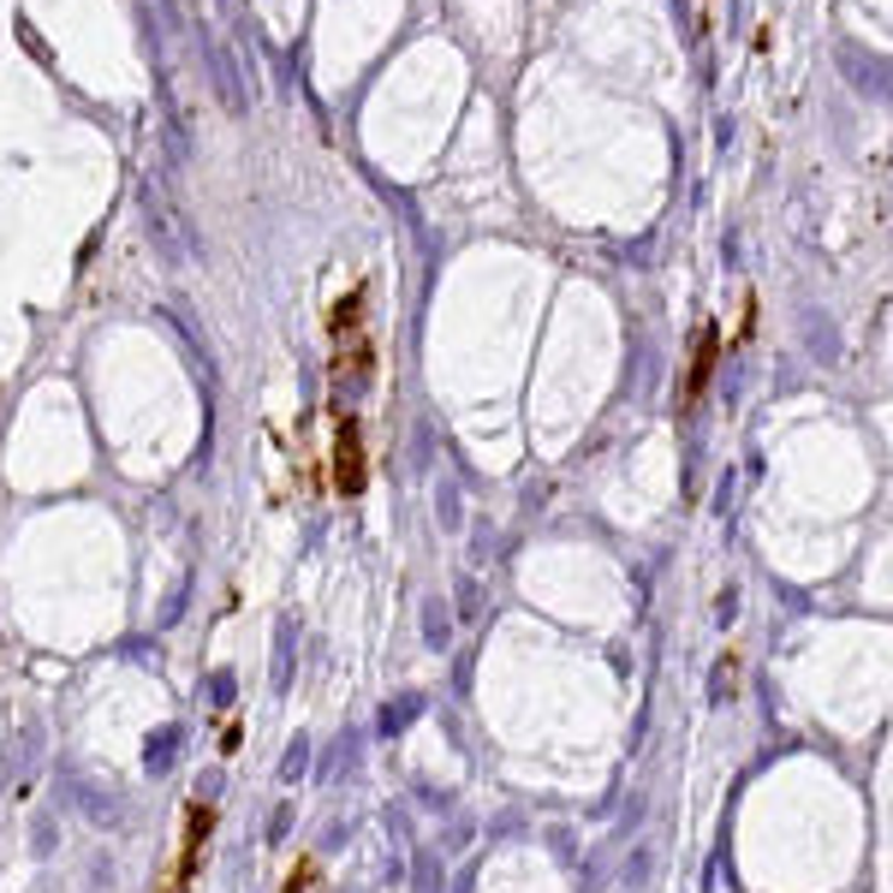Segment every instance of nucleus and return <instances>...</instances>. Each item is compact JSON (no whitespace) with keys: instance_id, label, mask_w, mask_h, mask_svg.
I'll return each instance as SVG.
<instances>
[{"instance_id":"obj_1","label":"nucleus","mask_w":893,"mask_h":893,"mask_svg":"<svg viewBox=\"0 0 893 893\" xmlns=\"http://www.w3.org/2000/svg\"><path fill=\"white\" fill-rule=\"evenodd\" d=\"M215 822H221V810H215L209 798H191V804H185V828H179L173 870H168V882H161L156 893H191V882H197V876H203V858H209Z\"/></svg>"},{"instance_id":"obj_2","label":"nucleus","mask_w":893,"mask_h":893,"mask_svg":"<svg viewBox=\"0 0 893 893\" xmlns=\"http://www.w3.org/2000/svg\"><path fill=\"white\" fill-rule=\"evenodd\" d=\"M369 482L364 470V441H357V417H340L334 429V494H346V501H357Z\"/></svg>"},{"instance_id":"obj_3","label":"nucleus","mask_w":893,"mask_h":893,"mask_svg":"<svg viewBox=\"0 0 893 893\" xmlns=\"http://www.w3.org/2000/svg\"><path fill=\"white\" fill-rule=\"evenodd\" d=\"M714 376V328H704V340H697V357H692V388H685V400H697V393L709 388Z\"/></svg>"},{"instance_id":"obj_4","label":"nucleus","mask_w":893,"mask_h":893,"mask_svg":"<svg viewBox=\"0 0 893 893\" xmlns=\"http://www.w3.org/2000/svg\"><path fill=\"white\" fill-rule=\"evenodd\" d=\"M316 882H322V864H316V858H298V864L286 870V882H280V893H310Z\"/></svg>"}]
</instances>
